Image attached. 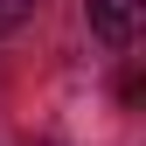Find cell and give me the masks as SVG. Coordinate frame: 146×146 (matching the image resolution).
<instances>
[{"label":"cell","mask_w":146,"mask_h":146,"mask_svg":"<svg viewBox=\"0 0 146 146\" xmlns=\"http://www.w3.org/2000/svg\"><path fill=\"white\" fill-rule=\"evenodd\" d=\"M90 35H98L104 49H132L139 28H146V0H90Z\"/></svg>","instance_id":"6da1fadb"},{"label":"cell","mask_w":146,"mask_h":146,"mask_svg":"<svg viewBox=\"0 0 146 146\" xmlns=\"http://www.w3.org/2000/svg\"><path fill=\"white\" fill-rule=\"evenodd\" d=\"M28 14H35V0H0V35H7V28H21Z\"/></svg>","instance_id":"7a4b0ae2"}]
</instances>
